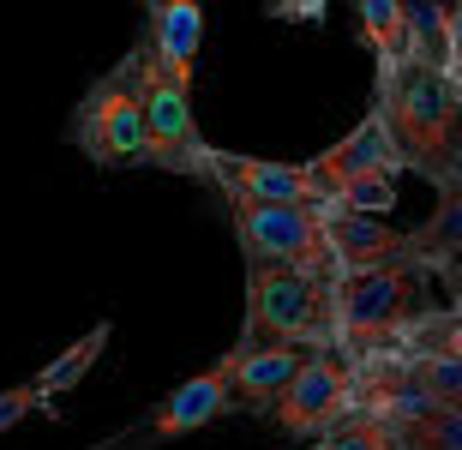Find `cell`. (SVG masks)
I'll list each match as a JSON object with an SVG mask.
<instances>
[{
  "mask_svg": "<svg viewBox=\"0 0 462 450\" xmlns=\"http://www.w3.org/2000/svg\"><path fill=\"white\" fill-rule=\"evenodd\" d=\"M373 115L384 121L402 169H414L439 192L462 187V169H457L462 162V85L445 67L402 60L396 72H384Z\"/></svg>",
  "mask_w": 462,
  "mask_h": 450,
  "instance_id": "6da1fadb",
  "label": "cell"
},
{
  "mask_svg": "<svg viewBox=\"0 0 462 450\" xmlns=\"http://www.w3.org/2000/svg\"><path fill=\"white\" fill-rule=\"evenodd\" d=\"M240 348H300V354L343 348V336H337V282L246 264Z\"/></svg>",
  "mask_w": 462,
  "mask_h": 450,
  "instance_id": "7a4b0ae2",
  "label": "cell"
},
{
  "mask_svg": "<svg viewBox=\"0 0 462 450\" xmlns=\"http://www.w3.org/2000/svg\"><path fill=\"white\" fill-rule=\"evenodd\" d=\"M427 289H432V277L420 264L337 277V336H343V354L355 361V354H378V348H402L409 330L432 312Z\"/></svg>",
  "mask_w": 462,
  "mask_h": 450,
  "instance_id": "3957f363",
  "label": "cell"
},
{
  "mask_svg": "<svg viewBox=\"0 0 462 450\" xmlns=\"http://www.w3.org/2000/svg\"><path fill=\"white\" fill-rule=\"evenodd\" d=\"M228 223H235L240 259L264 264V271H294V277L337 282V259H330L325 210H294V205H253V198H223Z\"/></svg>",
  "mask_w": 462,
  "mask_h": 450,
  "instance_id": "277c9868",
  "label": "cell"
},
{
  "mask_svg": "<svg viewBox=\"0 0 462 450\" xmlns=\"http://www.w3.org/2000/svg\"><path fill=\"white\" fill-rule=\"evenodd\" d=\"M133 67H138V108H144V151H151L144 169L210 180V151H217V144H205V133H199L192 90L180 85L144 42L133 49Z\"/></svg>",
  "mask_w": 462,
  "mask_h": 450,
  "instance_id": "5b68a950",
  "label": "cell"
},
{
  "mask_svg": "<svg viewBox=\"0 0 462 450\" xmlns=\"http://www.w3.org/2000/svg\"><path fill=\"white\" fill-rule=\"evenodd\" d=\"M67 139L97 162V169H138L144 162V108H138V67L133 54L108 67L97 85L79 96L67 121Z\"/></svg>",
  "mask_w": 462,
  "mask_h": 450,
  "instance_id": "8992f818",
  "label": "cell"
},
{
  "mask_svg": "<svg viewBox=\"0 0 462 450\" xmlns=\"http://www.w3.org/2000/svg\"><path fill=\"white\" fill-rule=\"evenodd\" d=\"M307 169H312V180H319V192H325V210L330 205H348V210L378 216V210L396 198L391 187H396V174H402V156H396L384 121L366 115L343 144H330L325 156H312Z\"/></svg>",
  "mask_w": 462,
  "mask_h": 450,
  "instance_id": "52a82bcc",
  "label": "cell"
},
{
  "mask_svg": "<svg viewBox=\"0 0 462 450\" xmlns=\"http://www.w3.org/2000/svg\"><path fill=\"white\" fill-rule=\"evenodd\" d=\"M348 415H355V366H348L343 348L307 354V366L294 372V384L282 390V402L271 409L276 433L312 438V445H319L325 433H337Z\"/></svg>",
  "mask_w": 462,
  "mask_h": 450,
  "instance_id": "ba28073f",
  "label": "cell"
},
{
  "mask_svg": "<svg viewBox=\"0 0 462 450\" xmlns=\"http://www.w3.org/2000/svg\"><path fill=\"white\" fill-rule=\"evenodd\" d=\"M228 415H235V402H228L217 366H205L187 384H174L144 420H133L126 433L103 438V445H90V450H156V445H174V438H187V433H205V427H217Z\"/></svg>",
  "mask_w": 462,
  "mask_h": 450,
  "instance_id": "9c48e42d",
  "label": "cell"
},
{
  "mask_svg": "<svg viewBox=\"0 0 462 450\" xmlns=\"http://www.w3.org/2000/svg\"><path fill=\"white\" fill-rule=\"evenodd\" d=\"M210 187L223 198H253V205H294V210H325V192L307 162H264L240 151H210Z\"/></svg>",
  "mask_w": 462,
  "mask_h": 450,
  "instance_id": "30bf717a",
  "label": "cell"
},
{
  "mask_svg": "<svg viewBox=\"0 0 462 450\" xmlns=\"http://www.w3.org/2000/svg\"><path fill=\"white\" fill-rule=\"evenodd\" d=\"M325 234H330V259L343 277H366V271H396V264H420L414 253V234L378 223L366 210H348V205H330L325 210ZM427 271V264H420Z\"/></svg>",
  "mask_w": 462,
  "mask_h": 450,
  "instance_id": "8fae6325",
  "label": "cell"
},
{
  "mask_svg": "<svg viewBox=\"0 0 462 450\" xmlns=\"http://www.w3.org/2000/svg\"><path fill=\"white\" fill-rule=\"evenodd\" d=\"M300 366H307L300 348H240L235 343L223 361H217V379H223L235 415H271Z\"/></svg>",
  "mask_w": 462,
  "mask_h": 450,
  "instance_id": "7c38bea8",
  "label": "cell"
},
{
  "mask_svg": "<svg viewBox=\"0 0 462 450\" xmlns=\"http://www.w3.org/2000/svg\"><path fill=\"white\" fill-rule=\"evenodd\" d=\"M144 49L192 90L199 49H205V13H199L192 0H151V6H144Z\"/></svg>",
  "mask_w": 462,
  "mask_h": 450,
  "instance_id": "4fadbf2b",
  "label": "cell"
},
{
  "mask_svg": "<svg viewBox=\"0 0 462 450\" xmlns=\"http://www.w3.org/2000/svg\"><path fill=\"white\" fill-rule=\"evenodd\" d=\"M360 36L378 54V78L396 72L409 60V6H396V0H360Z\"/></svg>",
  "mask_w": 462,
  "mask_h": 450,
  "instance_id": "5bb4252c",
  "label": "cell"
},
{
  "mask_svg": "<svg viewBox=\"0 0 462 450\" xmlns=\"http://www.w3.org/2000/svg\"><path fill=\"white\" fill-rule=\"evenodd\" d=\"M108 336H115V330H108V318H103V325H90L85 336H79V343L67 348V354H54V361H49V366H42V372H36V379H31V384H36V397H42V402H49V409H54V397H60V390H72V384L85 379L90 366L103 361Z\"/></svg>",
  "mask_w": 462,
  "mask_h": 450,
  "instance_id": "9a60e30c",
  "label": "cell"
},
{
  "mask_svg": "<svg viewBox=\"0 0 462 450\" xmlns=\"http://www.w3.org/2000/svg\"><path fill=\"white\" fill-rule=\"evenodd\" d=\"M402 366H409V379L427 390L439 409H462V361L450 354H420V348H396Z\"/></svg>",
  "mask_w": 462,
  "mask_h": 450,
  "instance_id": "2e32d148",
  "label": "cell"
},
{
  "mask_svg": "<svg viewBox=\"0 0 462 450\" xmlns=\"http://www.w3.org/2000/svg\"><path fill=\"white\" fill-rule=\"evenodd\" d=\"M396 450H462V409H439L432 420L396 433Z\"/></svg>",
  "mask_w": 462,
  "mask_h": 450,
  "instance_id": "e0dca14e",
  "label": "cell"
},
{
  "mask_svg": "<svg viewBox=\"0 0 462 450\" xmlns=\"http://www.w3.org/2000/svg\"><path fill=\"white\" fill-rule=\"evenodd\" d=\"M307 450H396V433H391V427H378V420H366V415H348L337 433H325L319 445H307Z\"/></svg>",
  "mask_w": 462,
  "mask_h": 450,
  "instance_id": "ac0fdd59",
  "label": "cell"
},
{
  "mask_svg": "<svg viewBox=\"0 0 462 450\" xmlns=\"http://www.w3.org/2000/svg\"><path fill=\"white\" fill-rule=\"evenodd\" d=\"M24 415H54V409L36 397V384H13V390H0V433H13Z\"/></svg>",
  "mask_w": 462,
  "mask_h": 450,
  "instance_id": "d6986e66",
  "label": "cell"
},
{
  "mask_svg": "<svg viewBox=\"0 0 462 450\" xmlns=\"http://www.w3.org/2000/svg\"><path fill=\"white\" fill-rule=\"evenodd\" d=\"M427 277L439 282L450 295V307H462V246H450V253H439V259L427 264Z\"/></svg>",
  "mask_w": 462,
  "mask_h": 450,
  "instance_id": "ffe728a7",
  "label": "cell"
},
{
  "mask_svg": "<svg viewBox=\"0 0 462 450\" xmlns=\"http://www.w3.org/2000/svg\"><path fill=\"white\" fill-rule=\"evenodd\" d=\"M450 78L462 85V6H450Z\"/></svg>",
  "mask_w": 462,
  "mask_h": 450,
  "instance_id": "44dd1931",
  "label": "cell"
},
{
  "mask_svg": "<svg viewBox=\"0 0 462 450\" xmlns=\"http://www.w3.org/2000/svg\"><path fill=\"white\" fill-rule=\"evenodd\" d=\"M457 169H462V162H457Z\"/></svg>",
  "mask_w": 462,
  "mask_h": 450,
  "instance_id": "7402d4cb",
  "label": "cell"
},
{
  "mask_svg": "<svg viewBox=\"0 0 462 450\" xmlns=\"http://www.w3.org/2000/svg\"><path fill=\"white\" fill-rule=\"evenodd\" d=\"M457 312H462V307H457Z\"/></svg>",
  "mask_w": 462,
  "mask_h": 450,
  "instance_id": "603a6c76",
  "label": "cell"
}]
</instances>
